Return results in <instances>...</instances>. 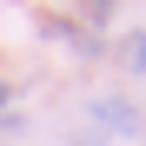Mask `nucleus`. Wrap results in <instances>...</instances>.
Listing matches in <instances>:
<instances>
[{
  "instance_id": "f257e3e1",
  "label": "nucleus",
  "mask_w": 146,
  "mask_h": 146,
  "mask_svg": "<svg viewBox=\"0 0 146 146\" xmlns=\"http://www.w3.org/2000/svg\"><path fill=\"white\" fill-rule=\"evenodd\" d=\"M93 119H100L106 133H139V126H146V119H139L126 100H93Z\"/></svg>"
},
{
  "instance_id": "f03ea898",
  "label": "nucleus",
  "mask_w": 146,
  "mask_h": 146,
  "mask_svg": "<svg viewBox=\"0 0 146 146\" xmlns=\"http://www.w3.org/2000/svg\"><path fill=\"white\" fill-rule=\"evenodd\" d=\"M66 7L80 13V20H86V33H100L106 20H113V7H119V0H66Z\"/></svg>"
},
{
  "instance_id": "7ed1b4c3",
  "label": "nucleus",
  "mask_w": 146,
  "mask_h": 146,
  "mask_svg": "<svg viewBox=\"0 0 146 146\" xmlns=\"http://www.w3.org/2000/svg\"><path fill=\"white\" fill-rule=\"evenodd\" d=\"M119 60H126L133 73H146V33H126V40H119Z\"/></svg>"
},
{
  "instance_id": "20e7f679",
  "label": "nucleus",
  "mask_w": 146,
  "mask_h": 146,
  "mask_svg": "<svg viewBox=\"0 0 146 146\" xmlns=\"http://www.w3.org/2000/svg\"><path fill=\"white\" fill-rule=\"evenodd\" d=\"M7 100H13V86H7V80H0V113H7Z\"/></svg>"
}]
</instances>
